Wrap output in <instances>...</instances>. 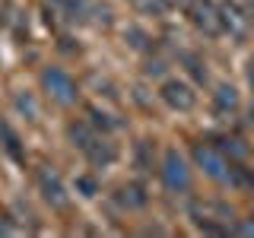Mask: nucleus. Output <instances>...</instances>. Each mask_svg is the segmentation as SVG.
Segmentation results:
<instances>
[{
	"label": "nucleus",
	"instance_id": "1",
	"mask_svg": "<svg viewBox=\"0 0 254 238\" xmlns=\"http://www.w3.org/2000/svg\"><path fill=\"white\" fill-rule=\"evenodd\" d=\"M42 86H45V92L51 95L58 105H73L76 102V83L70 79L64 70H58V67H48L45 73H42Z\"/></svg>",
	"mask_w": 254,
	"mask_h": 238
},
{
	"label": "nucleus",
	"instance_id": "2",
	"mask_svg": "<svg viewBox=\"0 0 254 238\" xmlns=\"http://www.w3.org/2000/svg\"><path fill=\"white\" fill-rule=\"evenodd\" d=\"M162 181L169 190H188L190 187V169L185 162V156L178 149H165L162 159Z\"/></svg>",
	"mask_w": 254,
	"mask_h": 238
},
{
	"label": "nucleus",
	"instance_id": "3",
	"mask_svg": "<svg viewBox=\"0 0 254 238\" xmlns=\"http://www.w3.org/2000/svg\"><path fill=\"white\" fill-rule=\"evenodd\" d=\"M162 102L169 108H175V111H190L194 108V102H197V95H194V89H190L188 83H181V79H169V83H162Z\"/></svg>",
	"mask_w": 254,
	"mask_h": 238
},
{
	"label": "nucleus",
	"instance_id": "4",
	"mask_svg": "<svg viewBox=\"0 0 254 238\" xmlns=\"http://www.w3.org/2000/svg\"><path fill=\"white\" fill-rule=\"evenodd\" d=\"M38 190H42V197L51 206H67V187H64L58 172H51V169L38 172Z\"/></svg>",
	"mask_w": 254,
	"mask_h": 238
},
{
	"label": "nucleus",
	"instance_id": "5",
	"mask_svg": "<svg viewBox=\"0 0 254 238\" xmlns=\"http://www.w3.org/2000/svg\"><path fill=\"white\" fill-rule=\"evenodd\" d=\"M190 19H194V26L203 29L206 35H216L222 29V13L210 3V0H197V3L190 6Z\"/></svg>",
	"mask_w": 254,
	"mask_h": 238
},
{
	"label": "nucleus",
	"instance_id": "6",
	"mask_svg": "<svg viewBox=\"0 0 254 238\" xmlns=\"http://www.w3.org/2000/svg\"><path fill=\"white\" fill-rule=\"evenodd\" d=\"M194 159H197V165L210 175V178H216V181H226L229 178V165L222 162V156L219 153H213L210 146H197L194 149Z\"/></svg>",
	"mask_w": 254,
	"mask_h": 238
},
{
	"label": "nucleus",
	"instance_id": "7",
	"mask_svg": "<svg viewBox=\"0 0 254 238\" xmlns=\"http://www.w3.org/2000/svg\"><path fill=\"white\" fill-rule=\"evenodd\" d=\"M83 153L89 156V162H92V165H108V162H115V159H118V149L111 146L108 140H102V137H92L89 143H86Z\"/></svg>",
	"mask_w": 254,
	"mask_h": 238
},
{
	"label": "nucleus",
	"instance_id": "8",
	"mask_svg": "<svg viewBox=\"0 0 254 238\" xmlns=\"http://www.w3.org/2000/svg\"><path fill=\"white\" fill-rule=\"evenodd\" d=\"M118 200H121L124 206H130V210H140V206L146 203V194H143L140 184H127V187L118 190Z\"/></svg>",
	"mask_w": 254,
	"mask_h": 238
},
{
	"label": "nucleus",
	"instance_id": "9",
	"mask_svg": "<svg viewBox=\"0 0 254 238\" xmlns=\"http://www.w3.org/2000/svg\"><path fill=\"white\" fill-rule=\"evenodd\" d=\"M216 108H219V111H235V108H238V92H235V86L222 83L219 89H216Z\"/></svg>",
	"mask_w": 254,
	"mask_h": 238
},
{
	"label": "nucleus",
	"instance_id": "10",
	"mask_svg": "<svg viewBox=\"0 0 254 238\" xmlns=\"http://www.w3.org/2000/svg\"><path fill=\"white\" fill-rule=\"evenodd\" d=\"M0 143H3V149L6 153H10L16 162H22V149H19V137H16V133L10 130V127H6L3 121H0Z\"/></svg>",
	"mask_w": 254,
	"mask_h": 238
},
{
	"label": "nucleus",
	"instance_id": "11",
	"mask_svg": "<svg viewBox=\"0 0 254 238\" xmlns=\"http://www.w3.org/2000/svg\"><path fill=\"white\" fill-rule=\"evenodd\" d=\"M67 133H70V140H73V146H79V149H86V143L95 137V133H92L86 124H70V127H67Z\"/></svg>",
	"mask_w": 254,
	"mask_h": 238
},
{
	"label": "nucleus",
	"instance_id": "12",
	"mask_svg": "<svg viewBox=\"0 0 254 238\" xmlns=\"http://www.w3.org/2000/svg\"><path fill=\"white\" fill-rule=\"evenodd\" d=\"M133 3H137L143 13H153V16H162L169 10V0H133Z\"/></svg>",
	"mask_w": 254,
	"mask_h": 238
},
{
	"label": "nucleus",
	"instance_id": "13",
	"mask_svg": "<svg viewBox=\"0 0 254 238\" xmlns=\"http://www.w3.org/2000/svg\"><path fill=\"white\" fill-rule=\"evenodd\" d=\"M222 149H226L229 156H235V159H245V156H248V146H245L242 140H235V137L222 140Z\"/></svg>",
	"mask_w": 254,
	"mask_h": 238
},
{
	"label": "nucleus",
	"instance_id": "14",
	"mask_svg": "<svg viewBox=\"0 0 254 238\" xmlns=\"http://www.w3.org/2000/svg\"><path fill=\"white\" fill-rule=\"evenodd\" d=\"M127 42H130L133 48H137V51H143V48H146V42H149V38L143 35L140 29H127Z\"/></svg>",
	"mask_w": 254,
	"mask_h": 238
},
{
	"label": "nucleus",
	"instance_id": "15",
	"mask_svg": "<svg viewBox=\"0 0 254 238\" xmlns=\"http://www.w3.org/2000/svg\"><path fill=\"white\" fill-rule=\"evenodd\" d=\"M89 118H92V124H95V127H105V130H111V127H118L115 121H108V115H102L99 108H92V111H89Z\"/></svg>",
	"mask_w": 254,
	"mask_h": 238
},
{
	"label": "nucleus",
	"instance_id": "16",
	"mask_svg": "<svg viewBox=\"0 0 254 238\" xmlns=\"http://www.w3.org/2000/svg\"><path fill=\"white\" fill-rule=\"evenodd\" d=\"M137 165H140L143 172L149 169V143H146V140H143L140 146H137Z\"/></svg>",
	"mask_w": 254,
	"mask_h": 238
},
{
	"label": "nucleus",
	"instance_id": "17",
	"mask_svg": "<svg viewBox=\"0 0 254 238\" xmlns=\"http://www.w3.org/2000/svg\"><path fill=\"white\" fill-rule=\"evenodd\" d=\"M76 187L83 190V197H92V194H95V181H92V178H79Z\"/></svg>",
	"mask_w": 254,
	"mask_h": 238
},
{
	"label": "nucleus",
	"instance_id": "18",
	"mask_svg": "<svg viewBox=\"0 0 254 238\" xmlns=\"http://www.w3.org/2000/svg\"><path fill=\"white\" fill-rule=\"evenodd\" d=\"M146 73H149V76H162V73H165V63H162V60H149V63H146Z\"/></svg>",
	"mask_w": 254,
	"mask_h": 238
},
{
	"label": "nucleus",
	"instance_id": "19",
	"mask_svg": "<svg viewBox=\"0 0 254 238\" xmlns=\"http://www.w3.org/2000/svg\"><path fill=\"white\" fill-rule=\"evenodd\" d=\"M188 63H190V73H194L197 79H206V70L200 67V60H197V58H188Z\"/></svg>",
	"mask_w": 254,
	"mask_h": 238
},
{
	"label": "nucleus",
	"instance_id": "20",
	"mask_svg": "<svg viewBox=\"0 0 254 238\" xmlns=\"http://www.w3.org/2000/svg\"><path fill=\"white\" fill-rule=\"evenodd\" d=\"M16 105H19L22 111H29V118H35V105H32L29 99H22V95H19V99H16Z\"/></svg>",
	"mask_w": 254,
	"mask_h": 238
},
{
	"label": "nucleus",
	"instance_id": "21",
	"mask_svg": "<svg viewBox=\"0 0 254 238\" xmlns=\"http://www.w3.org/2000/svg\"><path fill=\"white\" fill-rule=\"evenodd\" d=\"M248 83L254 86V60H251V67H248Z\"/></svg>",
	"mask_w": 254,
	"mask_h": 238
},
{
	"label": "nucleus",
	"instance_id": "22",
	"mask_svg": "<svg viewBox=\"0 0 254 238\" xmlns=\"http://www.w3.org/2000/svg\"><path fill=\"white\" fill-rule=\"evenodd\" d=\"M251 124H254V108H251Z\"/></svg>",
	"mask_w": 254,
	"mask_h": 238
},
{
	"label": "nucleus",
	"instance_id": "23",
	"mask_svg": "<svg viewBox=\"0 0 254 238\" xmlns=\"http://www.w3.org/2000/svg\"><path fill=\"white\" fill-rule=\"evenodd\" d=\"M181 3H188V0H181Z\"/></svg>",
	"mask_w": 254,
	"mask_h": 238
}]
</instances>
